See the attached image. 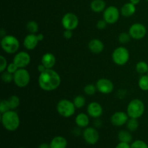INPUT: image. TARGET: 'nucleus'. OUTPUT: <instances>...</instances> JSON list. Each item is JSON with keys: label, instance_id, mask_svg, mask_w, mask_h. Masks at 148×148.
Returning a JSON list of instances; mask_svg holds the SVG:
<instances>
[{"label": "nucleus", "instance_id": "obj_1", "mask_svg": "<svg viewBox=\"0 0 148 148\" xmlns=\"http://www.w3.org/2000/svg\"><path fill=\"white\" fill-rule=\"evenodd\" d=\"M38 85L41 90L47 92L57 89L61 84V77L58 72L52 69H47L40 73L38 79Z\"/></svg>", "mask_w": 148, "mask_h": 148}, {"label": "nucleus", "instance_id": "obj_2", "mask_svg": "<svg viewBox=\"0 0 148 148\" xmlns=\"http://www.w3.org/2000/svg\"><path fill=\"white\" fill-rule=\"evenodd\" d=\"M1 122L6 130L14 132L20 127V116L14 110H10L1 114Z\"/></svg>", "mask_w": 148, "mask_h": 148}, {"label": "nucleus", "instance_id": "obj_3", "mask_svg": "<svg viewBox=\"0 0 148 148\" xmlns=\"http://www.w3.org/2000/svg\"><path fill=\"white\" fill-rule=\"evenodd\" d=\"M145 106L143 101L138 98L133 99L129 103L127 108V113L130 118L140 119L144 114Z\"/></svg>", "mask_w": 148, "mask_h": 148}, {"label": "nucleus", "instance_id": "obj_4", "mask_svg": "<svg viewBox=\"0 0 148 148\" xmlns=\"http://www.w3.org/2000/svg\"><path fill=\"white\" fill-rule=\"evenodd\" d=\"M1 46L2 50L8 54L16 53L20 48V42L14 36L7 35L1 39Z\"/></svg>", "mask_w": 148, "mask_h": 148}, {"label": "nucleus", "instance_id": "obj_5", "mask_svg": "<svg viewBox=\"0 0 148 148\" xmlns=\"http://www.w3.org/2000/svg\"><path fill=\"white\" fill-rule=\"evenodd\" d=\"M76 107L73 101L67 99H62L58 102L56 105V111L58 114L64 118H69L75 114Z\"/></svg>", "mask_w": 148, "mask_h": 148}, {"label": "nucleus", "instance_id": "obj_6", "mask_svg": "<svg viewBox=\"0 0 148 148\" xmlns=\"http://www.w3.org/2000/svg\"><path fill=\"white\" fill-rule=\"evenodd\" d=\"M130 53L124 46H119L112 53V60L118 66H124L130 60Z\"/></svg>", "mask_w": 148, "mask_h": 148}, {"label": "nucleus", "instance_id": "obj_7", "mask_svg": "<svg viewBox=\"0 0 148 148\" xmlns=\"http://www.w3.org/2000/svg\"><path fill=\"white\" fill-rule=\"evenodd\" d=\"M30 81V73L25 68H19L13 75V82L18 88H25L29 85Z\"/></svg>", "mask_w": 148, "mask_h": 148}, {"label": "nucleus", "instance_id": "obj_8", "mask_svg": "<svg viewBox=\"0 0 148 148\" xmlns=\"http://www.w3.org/2000/svg\"><path fill=\"white\" fill-rule=\"evenodd\" d=\"M62 25L64 30H74L79 25V19L74 13H66L62 18Z\"/></svg>", "mask_w": 148, "mask_h": 148}, {"label": "nucleus", "instance_id": "obj_9", "mask_svg": "<svg viewBox=\"0 0 148 148\" xmlns=\"http://www.w3.org/2000/svg\"><path fill=\"white\" fill-rule=\"evenodd\" d=\"M120 14L121 12L116 7L109 6V7H106L103 11V19L105 20L108 24H115L119 19Z\"/></svg>", "mask_w": 148, "mask_h": 148}, {"label": "nucleus", "instance_id": "obj_10", "mask_svg": "<svg viewBox=\"0 0 148 148\" xmlns=\"http://www.w3.org/2000/svg\"><path fill=\"white\" fill-rule=\"evenodd\" d=\"M129 33L131 36L132 38L134 40H141L145 37L147 34V28L142 23H136L130 26Z\"/></svg>", "mask_w": 148, "mask_h": 148}, {"label": "nucleus", "instance_id": "obj_11", "mask_svg": "<svg viewBox=\"0 0 148 148\" xmlns=\"http://www.w3.org/2000/svg\"><path fill=\"white\" fill-rule=\"evenodd\" d=\"M82 137L85 143L88 145H93L98 142L100 138L99 132L98 130L94 127H88L85 128L83 132H82Z\"/></svg>", "mask_w": 148, "mask_h": 148}, {"label": "nucleus", "instance_id": "obj_12", "mask_svg": "<svg viewBox=\"0 0 148 148\" xmlns=\"http://www.w3.org/2000/svg\"><path fill=\"white\" fill-rule=\"evenodd\" d=\"M96 88L99 92L102 94H110L114 91V85L111 80L107 78H101L96 82Z\"/></svg>", "mask_w": 148, "mask_h": 148}, {"label": "nucleus", "instance_id": "obj_13", "mask_svg": "<svg viewBox=\"0 0 148 148\" xmlns=\"http://www.w3.org/2000/svg\"><path fill=\"white\" fill-rule=\"evenodd\" d=\"M30 56L27 52H17L13 58V62L18 66V68H25L30 64Z\"/></svg>", "mask_w": 148, "mask_h": 148}, {"label": "nucleus", "instance_id": "obj_14", "mask_svg": "<svg viewBox=\"0 0 148 148\" xmlns=\"http://www.w3.org/2000/svg\"><path fill=\"white\" fill-rule=\"evenodd\" d=\"M128 114L124 111H117L113 114L111 117V122L115 127H121L127 124L129 120Z\"/></svg>", "mask_w": 148, "mask_h": 148}, {"label": "nucleus", "instance_id": "obj_15", "mask_svg": "<svg viewBox=\"0 0 148 148\" xmlns=\"http://www.w3.org/2000/svg\"><path fill=\"white\" fill-rule=\"evenodd\" d=\"M87 113L89 116L92 117V118L99 119L103 113V109L102 106L99 103L93 101V102L90 103L88 105Z\"/></svg>", "mask_w": 148, "mask_h": 148}, {"label": "nucleus", "instance_id": "obj_16", "mask_svg": "<svg viewBox=\"0 0 148 148\" xmlns=\"http://www.w3.org/2000/svg\"><path fill=\"white\" fill-rule=\"evenodd\" d=\"M39 40L37 38V35L33 34V33H30V34L27 35L23 40L24 47L28 51H31L36 49Z\"/></svg>", "mask_w": 148, "mask_h": 148}, {"label": "nucleus", "instance_id": "obj_17", "mask_svg": "<svg viewBox=\"0 0 148 148\" xmlns=\"http://www.w3.org/2000/svg\"><path fill=\"white\" fill-rule=\"evenodd\" d=\"M88 49L92 53L98 54L101 53L104 49V44L100 39L93 38L88 43Z\"/></svg>", "mask_w": 148, "mask_h": 148}, {"label": "nucleus", "instance_id": "obj_18", "mask_svg": "<svg viewBox=\"0 0 148 148\" xmlns=\"http://www.w3.org/2000/svg\"><path fill=\"white\" fill-rule=\"evenodd\" d=\"M75 124L79 128H86L90 124V119L88 114L85 113H79L75 117Z\"/></svg>", "mask_w": 148, "mask_h": 148}, {"label": "nucleus", "instance_id": "obj_19", "mask_svg": "<svg viewBox=\"0 0 148 148\" xmlns=\"http://www.w3.org/2000/svg\"><path fill=\"white\" fill-rule=\"evenodd\" d=\"M56 57L51 53H46L41 58V64L46 66V69H52L56 64Z\"/></svg>", "mask_w": 148, "mask_h": 148}, {"label": "nucleus", "instance_id": "obj_20", "mask_svg": "<svg viewBox=\"0 0 148 148\" xmlns=\"http://www.w3.org/2000/svg\"><path fill=\"white\" fill-rule=\"evenodd\" d=\"M136 5L132 2L125 3L120 10L121 15L124 17H130L132 16L136 12Z\"/></svg>", "mask_w": 148, "mask_h": 148}, {"label": "nucleus", "instance_id": "obj_21", "mask_svg": "<svg viewBox=\"0 0 148 148\" xmlns=\"http://www.w3.org/2000/svg\"><path fill=\"white\" fill-rule=\"evenodd\" d=\"M49 144L51 148H66L67 140L62 136H56L52 139Z\"/></svg>", "mask_w": 148, "mask_h": 148}, {"label": "nucleus", "instance_id": "obj_22", "mask_svg": "<svg viewBox=\"0 0 148 148\" xmlns=\"http://www.w3.org/2000/svg\"><path fill=\"white\" fill-rule=\"evenodd\" d=\"M90 9L92 12L96 13L101 12L106 8V2L104 0H92L90 3Z\"/></svg>", "mask_w": 148, "mask_h": 148}, {"label": "nucleus", "instance_id": "obj_23", "mask_svg": "<svg viewBox=\"0 0 148 148\" xmlns=\"http://www.w3.org/2000/svg\"><path fill=\"white\" fill-rule=\"evenodd\" d=\"M129 130H121L118 134V139L119 142L130 143L132 141V135Z\"/></svg>", "mask_w": 148, "mask_h": 148}, {"label": "nucleus", "instance_id": "obj_24", "mask_svg": "<svg viewBox=\"0 0 148 148\" xmlns=\"http://www.w3.org/2000/svg\"><path fill=\"white\" fill-rule=\"evenodd\" d=\"M139 121L137 119H133L130 118L129 120L127 121L126 126H127V130H129L131 132H134L137 131V129L139 128Z\"/></svg>", "mask_w": 148, "mask_h": 148}, {"label": "nucleus", "instance_id": "obj_25", "mask_svg": "<svg viewBox=\"0 0 148 148\" xmlns=\"http://www.w3.org/2000/svg\"><path fill=\"white\" fill-rule=\"evenodd\" d=\"M136 71L137 73L140 75H145L148 72V64L146 62L144 61H140L137 62L135 66Z\"/></svg>", "mask_w": 148, "mask_h": 148}, {"label": "nucleus", "instance_id": "obj_26", "mask_svg": "<svg viewBox=\"0 0 148 148\" xmlns=\"http://www.w3.org/2000/svg\"><path fill=\"white\" fill-rule=\"evenodd\" d=\"M7 101H8L9 104H10L11 110H15L16 108H17V107H18L20 104V98H19V97L17 96V95H11V96L7 99Z\"/></svg>", "mask_w": 148, "mask_h": 148}, {"label": "nucleus", "instance_id": "obj_27", "mask_svg": "<svg viewBox=\"0 0 148 148\" xmlns=\"http://www.w3.org/2000/svg\"><path fill=\"white\" fill-rule=\"evenodd\" d=\"M138 86L143 91H148V75H143L138 81Z\"/></svg>", "mask_w": 148, "mask_h": 148}, {"label": "nucleus", "instance_id": "obj_28", "mask_svg": "<svg viewBox=\"0 0 148 148\" xmlns=\"http://www.w3.org/2000/svg\"><path fill=\"white\" fill-rule=\"evenodd\" d=\"M26 28L30 33L36 34L38 31L39 26L37 22L34 21V20H30V21L27 22V25H26Z\"/></svg>", "mask_w": 148, "mask_h": 148}, {"label": "nucleus", "instance_id": "obj_29", "mask_svg": "<svg viewBox=\"0 0 148 148\" xmlns=\"http://www.w3.org/2000/svg\"><path fill=\"white\" fill-rule=\"evenodd\" d=\"M73 103L76 108H81L85 106L86 103V99L83 95H78L73 99Z\"/></svg>", "mask_w": 148, "mask_h": 148}, {"label": "nucleus", "instance_id": "obj_30", "mask_svg": "<svg viewBox=\"0 0 148 148\" xmlns=\"http://www.w3.org/2000/svg\"><path fill=\"white\" fill-rule=\"evenodd\" d=\"M98 91L96 88V85H93V84H88L84 88V92L87 95H92Z\"/></svg>", "mask_w": 148, "mask_h": 148}, {"label": "nucleus", "instance_id": "obj_31", "mask_svg": "<svg viewBox=\"0 0 148 148\" xmlns=\"http://www.w3.org/2000/svg\"><path fill=\"white\" fill-rule=\"evenodd\" d=\"M132 37L130 35V33H127V32H123V33H120L119 36V42L121 44H126V43H129L131 40Z\"/></svg>", "mask_w": 148, "mask_h": 148}, {"label": "nucleus", "instance_id": "obj_32", "mask_svg": "<svg viewBox=\"0 0 148 148\" xmlns=\"http://www.w3.org/2000/svg\"><path fill=\"white\" fill-rule=\"evenodd\" d=\"M1 80L4 82V83H10L12 81H13V75L10 73V72L4 71V72L1 73Z\"/></svg>", "mask_w": 148, "mask_h": 148}, {"label": "nucleus", "instance_id": "obj_33", "mask_svg": "<svg viewBox=\"0 0 148 148\" xmlns=\"http://www.w3.org/2000/svg\"><path fill=\"white\" fill-rule=\"evenodd\" d=\"M131 148H148V145L143 140H137L132 143Z\"/></svg>", "mask_w": 148, "mask_h": 148}, {"label": "nucleus", "instance_id": "obj_34", "mask_svg": "<svg viewBox=\"0 0 148 148\" xmlns=\"http://www.w3.org/2000/svg\"><path fill=\"white\" fill-rule=\"evenodd\" d=\"M10 110H11V108H10L8 101L7 100L1 101V103H0V113L2 114L4 113L7 112V111H10Z\"/></svg>", "mask_w": 148, "mask_h": 148}, {"label": "nucleus", "instance_id": "obj_35", "mask_svg": "<svg viewBox=\"0 0 148 148\" xmlns=\"http://www.w3.org/2000/svg\"><path fill=\"white\" fill-rule=\"evenodd\" d=\"M7 65H8V64H7V59H6L4 56L1 55V56H0V72H1V73L4 72V71H6Z\"/></svg>", "mask_w": 148, "mask_h": 148}, {"label": "nucleus", "instance_id": "obj_36", "mask_svg": "<svg viewBox=\"0 0 148 148\" xmlns=\"http://www.w3.org/2000/svg\"><path fill=\"white\" fill-rule=\"evenodd\" d=\"M18 69H19L18 66H17V65L12 62V63H10L8 65H7V69H6V71L10 72V73L12 74V75H14V74L17 72Z\"/></svg>", "mask_w": 148, "mask_h": 148}, {"label": "nucleus", "instance_id": "obj_37", "mask_svg": "<svg viewBox=\"0 0 148 148\" xmlns=\"http://www.w3.org/2000/svg\"><path fill=\"white\" fill-rule=\"evenodd\" d=\"M107 25H108V23L106 22V20L102 19V20H100L97 22L96 27L99 30H104L107 27Z\"/></svg>", "mask_w": 148, "mask_h": 148}, {"label": "nucleus", "instance_id": "obj_38", "mask_svg": "<svg viewBox=\"0 0 148 148\" xmlns=\"http://www.w3.org/2000/svg\"><path fill=\"white\" fill-rule=\"evenodd\" d=\"M64 37L66 39H70L72 38V36H73V33H72V30H64L63 33Z\"/></svg>", "mask_w": 148, "mask_h": 148}, {"label": "nucleus", "instance_id": "obj_39", "mask_svg": "<svg viewBox=\"0 0 148 148\" xmlns=\"http://www.w3.org/2000/svg\"><path fill=\"white\" fill-rule=\"evenodd\" d=\"M115 148H131V145H130V143L119 142Z\"/></svg>", "mask_w": 148, "mask_h": 148}, {"label": "nucleus", "instance_id": "obj_40", "mask_svg": "<svg viewBox=\"0 0 148 148\" xmlns=\"http://www.w3.org/2000/svg\"><path fill=\"white\" fill-rule=\"evenodd\" d=\"M46 69H47L46 68V66L43 64H42L41 63H40V64H39L38 66V71L39 72V73H42V72H43L44 71H46Z\"/></svg>", "mask_w": 148, "mask_h": 148}, {"label": "nucleus", "instance_id": "obj_41", "mask_svg": "<svg viewBox=\"0 0 148 148\" xmlns=\"http://www.w3.org/2000/svg\"><path fill=\"white\" fill-rule=\"evenodd\" d=\"M94 124H95V126L96 127H100L101 126V124H102V121H101L99 119H95Z\"/></svg>", "mask_w": 148, "mask_h": 148}, {"label": "nucleus", "instance_id": "obj_42", "mask_svg": "<svg viewBox=\"0 0 148 148\" xmlns=\"http://www.w3.org/2000/svg\"><path fill=\"white\" fill-rule=\"evenodd\" d=\"M38 148H51V146L50 144H48V143H42V144L39 145Z\"/></svg>", "mask_w": 148, "mask_h": 148}, {"label": "nucleus", "instance_id": "obj_43", "mask_svg": "<svg viewBox=\"0 0 148 148\" xmlns=\"http://www.w3.org/2000/svg\"><path fill=\"white\" fill-rule=\"evenodd\" d=\"M37 38L38 39L39 42H40L42 41L44 39V36H43V33H38V34H37Z\"/></svg>", "mask_w": 148, "mask_h": 148}, {"label": "nucleus", "instance_id": "obj_44", "mask_svg": "<svg viewBox=\"0 0 148 148\" xmlns=\"http://www.w3.org/2000/svg\"><path fill=\"white\" fill-rule=\"evenodd\" d=\"M0 36H1V38L4 37L5 36H7V33H6V30H4V29H1L0 30Z\"/></svg>", "mask_w": 148, "mask_h": 148}, {"label": "nucleus", "instance_id": "obj_45", "mask_svg": "<svg viewBox=\"0 0 148 148\" xmlns=\"http://www.w3.org/2000/svg\"><path fill=\"white\" fill-rule=\"evenodd\" d=\"M140 1H141V0H130V2L134 4V5H137V4H138L140 2Z\"/></svg>", "mask_w": 148, "mask_h": 148}, {"label": "nucleus", "instance_id": "obj_46", "mask_svg": "<svg viewBox=\"0 0 148 148\" xmlns=\"http://www.w3.org/2000/svg\"><path fill=\"white\" fill-rule=\"evenodd\" d=\"M17 148H25V147H17Z\"/></svg>", "mask_w": 148, "mask_h": 148}, {"label": "nucleus", "instance_id": "obj_47", "mask_svg": "<svg viewBox=\"0 0 148 148\" xmlns=\"http://www.w3.org/2000/svg\"><path fill=\"white\" fill-rule=\"evenodd\" d=\"M145 1H148V0H145Z\"/></svg>", "mask_w": 148, "mask_h": 148}, {"label": "nucleus", "instance_id": "obj_48", "mask_svg": "<svg viewBox=\"0 0 148 148\" xmlns=\"http://www.w3.org/2000/svg\"><path fill=\"white\" fill-rule=\"evenodd\" d=\"M147 75H148V72H147Z\"/></svg>", "mask_w": 148, "mask_h": 148}]
</instances>
